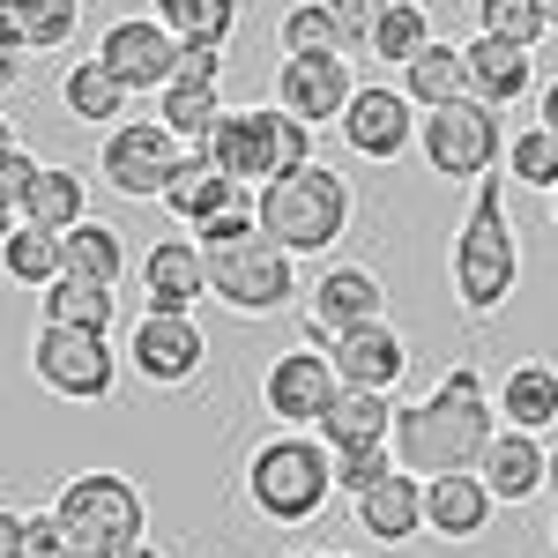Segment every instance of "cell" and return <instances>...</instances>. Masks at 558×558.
Returning a JSON list of instances; mask_svg holds the SVG:
<instances>
[{"instance_id":"obj_25","label":"cell","mask_w":558,"mask_h":558,"mask_svg":"<svg viewBox=\"0 0 558 558\" xmlns=\"http://www.w3.org/2000/svg\"><path fill=\"white\" fill-rule=\"evenodd\" d=\"M395 410H402V402L380 395V387H343L336 410H328L313 432H320L328 447H380V439H395Z\"/></svg>"},{"instance_id":"obj_19","label":"cell","mask_w":558,"mask_h":558,"mask_svg":"<svg viewBox=\"0 0 558 558\" xmlns=\"http://www.w3.org/2000/svg\"><path fill=\"white\" fill-rule=\"evenodd\" d=\"M544 470H551L544 432H514V425H499V439H492V447H484V462H476L484 492H492L499 507H529V499L544 492Z\"/></svg>"},{"instance_id":"obj_23","label":"cell","mask_w":558,"mask_h":558,"mask_svg":"<svg viewBox=\"0 0 558 558\" xmlns=\"http://www.w3.org/2000/svg\"><path fill=\"white\" fill-rule=\"evenodd\" d=\"M239 194H254V186H239V179H223V165H216L209 149H186V165H179V179L165 186V209L179 216V231H202L209 216H223Z\"/></svg>"},{"instance_id":"obj_29","label":"cell","mask_w":558,"mask_h":558,"mask_svg":"<svg viewBox=\"0 0 558 558\" xmlns=\"http://www.w3.org/2000/svg\"><path fill=\"white\" fill-rule=\"evenodd\" d=\"M0 268H8V283L45 291V283L68 276V246H60V231H45V223H15V239L0 246Z\"/></svg>"},{"instance_id":"obj_49","label":"cell","mask_w":558,"mask_h":558,"mask_svg":"<svg viewBox=\"0 0 558 558\" xmlns=\"http://www.w3.org/2000/svg\"><path fill=\"white\" fill-rule=\"evenodd\" d=\"M544 492L558 499V447H551V470H544Z\"/></svg>"},{"instance_id":"obj_18","label":"cell","mask_w":558,"mask_h":558,"mask_svg":"<svg viewBox=\"0 0 558 558\" xmlns=\"http://www.w3.org/2000/svg\"><path fill=\"white\" fill-rule=\"evenodd\" d=\"M499 514V499L484 492L476 470H447V476H425V529L439 544H476Z\"/></svg>"},{"instance_id":"obj_51","label":"cell","mask_w":558,"mask_h":558,"mask_svg":"<svg viewBox=\"0 0 558 558\" xmlns=\"http://www.w3.org/2000/svg\"><path fill=\"white\" fill-rule=\"evenodd\" d=\"M544 15H551V31H558V0H544Z\"/></svg>"},{"instance_id":"obj_55","label":"cell","mask_w":558,"mask_h":558,"mask_svg":"<svg viewBox=\"0 0 558 558\" xmlns=\"http://www.w3.org/2000/svg\"><path fill=\"white\" fill-rule=\"evenodd\" d=\"M551 216H558V194H551Z\"/></svg>"},{"instance_id":"obj_38","label":"cell","mask_w":558,"mask_h":558,"mask_svg":"<svg viewBox=\"0 0 558 558\" xmlns=\"http://www.w3.org/2000/svg\"><path fill=\"white\" fill-rule=\"evenodd\" d=\"M476 31L514 38V45H536L544 31H551V15H544V0H476Z\"/></svg>"},{"instance_id":"obj_37","label":"cell","mask_w":558,"mask_h":558,"mask_svg":"<svg viewBox=\"0 0 558 558\" xmlns=\"http://www.w3.org/2000/svg\"><path fill=\"white\" fill-rule=\"evenodd\" d=\"M276 45L283 52H343V31H336L328 0H291L283 23H276Z\"/></svg>"},{"instance_id":"obj_17","label":"cell","mask_w":558,"mask_h":558,"mask_svg":"<svg viewBox=\"0 0 558 558\" xmlns=\"http://www.w3.org/2000/svg\"><path fill=\"white\" fill-rule=\"evenodd\" d=\"M202 299H209V254H202V239L194 231L157 239L142 254V313H194Z\"/></svg>"},{"instance_id":"obj_1","label":"cell","mask_w":558,"mask_h":558,"mask_svg":"<svg viewBox=\"0 0 558 558\" xmlns=\"http://www.w3.org/2000/svg\"><path fill=\"white\" fill-rule=\"evenodd\" d=\"M492 439H499V395H484V373L476 365H454L425 402H402L395 410V462L410 476L476 470Z\"/></svg>"},{"instance_id":"obj_44","label":"cell","mask_w":558,"mask_h":558,"mask_svg":"<svg viewBox=\"0 0 558 558\" xmlns=\"http://www.w3.org/2000/svg\"><path fill=\"white\" fill-rule=\"evenodd\" d=\"M38 157H31V149H15V157H8V165H0V194H8V202H15V209H23V194H31V186H38Z\"/></svg>"},{"instance_id":"obj_10","label":"cell","mask_w":558,"mask_h":558,"mask_svg":"<svg viewBox=\"0 0 558 558\" xmlns=\"http://www.w3.org/2000/svg\"><path fill=\"white\" fill-rule=\"evenodd\" d=\"M179 165H186V142L165 120H120V128H105V149H97L105 186L128 194V202H165Z\"/></svg>"},{"instance_id":"obj_12","label":"cell","mask_w":558,"mask_h":558,"mask_svg":"<svg viewBox=\"0 0 558 558\" xmlns=\"http://www.w3.org/2000/svg\"><path fill=\"white\" fill-rule=\"evenodd\" d=\"M209 365V336L194 313H142L128 328V373L149 387H186Z\"/></svg>"},{"instance_id":"obj_6","label":"cell","mask_w":558,"mask_h":558,"mask_svg":"<svg viewBox=\"0 0 558 558\" xmlns=\"http://www.w3.org/2000/svg\"><path fill=\"white\" fill-rule=\"evenodd\" d=\"M260 202V231L283 246V254H328L350 231V179L328 165H305L291 179H268L254 194Z\"/></svg>"},{"instance_id":"obj_14","label":"cell","mask_w":558,"mask_h":558,"mask_svg":"<svg viewBox=\"0 0 558 558\" xmlns=\"http://www.w3.org/2000/svg\"><path fill=\"white\" fill-rule=\"evenodd\" d=\"M350 157H365V165H395V157H410L417 149V105L402 97V83H357L350 97L343 128Z\"/></svg>"},{"instance_id":"obj_5","label":"cell","mask_w":558,"mask_h":558,"mask_svg":"<svg viewBox=\"0 0 558 558\" xmlns=\"http://www.w3.org/2000/svg\"><path fill=\"white\" fill-rule=\"evenodd\" d=\"M209 157L223 165V179L239 186H268V179H291L313 165V128L283 105H246V112H223L209 134Z\"/></svg>"},{"instance_id":"obj_32","label":"cell","mask_w":558,"mask_h":558,"mask_svg":"<svg viewBox=\"0 0 558 558\" xmlns=\"http://www.w3.org/2000/svg\"><path fill=\"white\" fill-rule=\"evenodd\" d=\"M60 246H68V276H97V283L128 276V239L112 223H97V216H83L75 231H60Z\"/></svg>"},{"instance_id":"obj_33","label":"cell","mask_w":558,"mask_h":558,"mask_svg":"<svg viewBox=\"0 0 558 558\" xmlns=\"http://www.w3.org/2000/svg\"><path fill=\"white\" fill-rule=\"evenodd\" d=\"M149 15H157L179 45H223L239 31V0H149Z\"/></svg>"},{"instance_id":"obj_3","label":"cell","mask_w":558,"mask_h":558,"mask_svg":"<svg viewBox=\"0 0 558 558\" xmlns=\"http://www.w3.org/2000/svg\"><path fill=\"white\" fill-rule=\"evenodd\" d=\"M246 499L260 521L276 529H299L336 499V454L320 432H276L246 454Z\"/></svg>"},{"instance_id":"obj_22","label":"cell","mask_w":558,"mask_h":558,"mask_svg":"<svg viewBox=\"0 0 558 558\" xmlns=\"http://www.w3.org/2000/svg\"><path fill=\"white\" fill-rule=\"evenodd\" d=\"M350 507H357V529H365L373 544H410V536L425 529V476L387 470L380 484H373V492H357Z\"/></svg>"},{"instance_id":"obj_45","label":"cell","mask_w":558,"mask_h":558,"mask_svg":"<svg viewBox=\"0 0 558 558\" xmlns=\"http://www.w3.org/2000/svg\"><path fill=\"white\" fill-rule=\"evenodd\" d=\"M23 544H31V514L0 507V558H23Z\"/></svg>"},{"instance_id":"obj_21","label":"cell","mask_w":558,"mask_h":558,"mask_svg":"<svg viewBox=\"0 0 558 558\" xmlns=\"http://www.w3.org/2000/svg\"><path fill=\"white\" fill-rule=\"evenodd\" d=\"M328 350H336L343 387H380V395H395V387H402V373H410V343H402L387 320H365V328L336 336Z\"/></svg>"},{"instance_id":"obj_15","label":"cell","mask_w":558,"mask_h":558,"mask_svg":"<svg viewBox=\"0 0 558 558\" xmlns=\"http://www.w3.org/2000/svg\"><path fill=\"white\" fill-rule=\"evenodd\" d=\"M365 320H387V283L365 268V260H336V268H320L313 291H305V328H313L320 343H336V336L365 328Z\"/></svg>"},{"instance_id":"obj_35","label":"cell","mask_w":558,"mask_h":558,"mask_svg":"<svg viewBox=\"0 0 558 558\" xmlns=\"http://www.w3.org/2000/svg\"><path fill=\"white\" fill-rule=\"evenodd\" d=\"M432 45V15H425V0H395L380 15V31H373V52L365 60H387V68H410L417 52Z\"/></svg>"},{"instance_id":"obj_41","label":"cell","mask_w":558,"mask_h":558,"mask_svg":"<svg viewBox=\"0 0 558 558\" xmlns=\"http://www.w3.org/2000/svg\"><path fill=\"white\" fill-rule=\"evenodd\" d=\"M172 83H223V45H179V75Z\"/></svg>"},{"instance_id":"obj_31","label":"cell","mask_w":558,"mask_h":558,"mask_svg":"<svg viewBox=\"0 0 558 558\" xmlns=\"http://www.w3.org/2000/svg\"><path fill=\"white\" fill-rule=\"evenodd\" d=\"M157 120H165L186 149H209L216 120H223V97H216L209 83H165L157 89Z\"/></svg>"},{"instance_id":"obj_2","label":"cell","mask_w":558,"mask_h":558,"mask_svg":"<svg viewBox=\"0 0 558 558\" xmlns=\"http://www.w3.org/2000/svg\"><path fill=\"white\" fill-rule=\"evenodd\" d=\"M521 283V246H514V216H507V179H476L470 216L454 231V299L462 313H499Z\"/></svg>"},{"instance_id":"obj_39","label":"cell","mask_w":558,"mask_h":558,"mask_svg":"<svg viewBox=\"0 0 558 558\" xmlns=\"http://www.w3.org/2000/svg\"><path fill=\"white\" fill-rule=\"evenodd\" d=\"M328 454H336V492H350V499L373 492L387 470H402L395 462V439H380V447H328Z\"/></svg>"},{"instance_id":"obj_8","label":"cell","mask_w":558,"mask_h":558,"mask_svg":"<svg viewBox=\"0 0 558 558\" xmlns=\"http://www.w3.org/2000/svg\"><path fill=\"white\" fill-rule=\"evenodd\" d=\"M209 254V299H223L246 320H268L299 299V254H283L268 231H246L231 246H202Z\"/></svg>"},{"instance_id":"obj_27","label":"cell","mask_w":558,"mask_h":558,"mask_svg":"<svg viewBox=\"0 0 558 558\" xmlns=\"http://www.w3.org/2000/svg\"><path fill=\"white\" fill-rule=\"evenodd\" d=\"M38 313L52 328H97V336H112V320H120V283H97V276H60V283H45Z\"/></svg>"},{"instance_id":"obj_54","label":"cell","mask_w":558,"mask_h":558,"mask_svg":"<svg viewBox=\"0 0 558 558\" xmlns=\"http://www.w3.org/2000/svg\"><path fill=\"white\" fill-rule=\"evenodd\" d=\"M320 558H350V551H320Z\"/></svg>"},{"instance_id":"obj_30","label":"cell","mask_w":558,"mask_h":558,"mask_svg":"<svg viewBox=\"0 0 558 558\" xmlns=\"http://www.w3.org/2000/svg\"><path fill=\"white\" fill-rule=\"evenodd\" d=\"M89 216V186L83 172H68V165H45L38 186L23 194V223H45V231H75Z\"/></svg>"},{"instance_id":"obj_34","label":"cell","mask_w":558,"mask_h":558,"mask_svg":"<svg viewBox=\"0 0 558 558\" xmlns=\"http://www.w3.org/2000/svg\"><path fill=\"white\" fill-rule=\"evenodd\" d=\"M0 15L23 31L31 52H68L75 23H83V0H0Z\"/></svg>"},{"instance_id":"obj_40","label":"cell","mask_w":558,"mask_h":558,"mask_svg":"<svg viewBox=\"0 0 558 558\" xmlns=\"http://www.w3.org/2000/svg\"><path fill=\"white\" fill-rule=\"evenodd\" d=\"M395 0H328V15H336V31H343V60H365L373 52V31H380V15Z\"/></svg>"},{"instance_id":"obj_20","label":"cell","mask_w":558,"mask_h":558,"mask_svg":"<svg viewBox=\"0 0 558 558\" xmlns=\"http://www.w3.org/2000/svg\"><path fill=\"white\" fill-rule=\"evenodd\" d=\"M536 45H514V38H492V31H476L470 45H462V60H470V97H484V105H521L529 89H536V60H529Z\"/></svg>"},{"instance_id":"obj_7","label":"cell","mask_w":558,"mask_h":558,"mask_svg":"<svg viewBox=\"0 0 558 558\" xmlns=\"http://www.w3.org/2000/svg\"><path fill=\"white\" fill-rule=\"evenodd\" d=\"M417 149H425V172L476 186V179H492L507 165V120L484 97H454V105H432L417 120Z\"/></svg>"},{"instance_id":"obj_42","label":"cell","mask_w":558,"mask_h":558,"mask_svg":"<svg viewBox=\"0 0 558 558\" xmlns=\"http://www.w3.org/2000/svg\"><path fill=\"white\" fill-rule=\"evenodd\" d=\"M23 558H75V544H68V529H60V514L45 507V514H31V544H23Z\"/></svg>"},{"instance_id":"obj_11","label":"cell","mask_w":558,"mask_h":558,"mask_svg":"<svg viewBox=\"0 0 558 558\" xmlns=\"http://www.w3.org/2000/svg\"><path fill=\"white\" fill-rule=\"evenodd\" d=\"M31 373H38L60 402H105L120 387V357L97 328H52L45 320L38 343H31Z\"/></svg>"},{"instance_id":"obj_16","label":"cell","mask_w":558,"mask_h":558,"mask_svg":"<svg viewBox=\"0 0 558 558\" xmlns=\"http://www.w3.org/2000/svg\"><path fill=\"white\" fill-rule=\"evenodd\" d=\"M97 60H112V75L142 97V89H165L179 75V38L157 15H120V23L97 38Z\"/></svg>"},{"instance_id":"obj_43","label":"cell","mask_w":558,"mask_h":558,"mask_svg":"<svg viewBox=\"0 0 558 558\" xmlns=\"http://www.w3.org/2000/svg\"><path fill=\"white\" fill-rule=\"evenodd\" d=\"M23 68H31V45H23V31H15V23L0 15V97L23 83Z\"/></svg>"},{"instance_id":"obj_28","label":"cell","mask_w":558,"mask_h":558,"mask_svg":"<svg viewBox=\"0 0 558 558\" xmlns=\"http://www.w3.org/2000/svg\"><path fill=\"white\" fill-rule=\"evenodd\" d=\"M402 97L417 105V112H432V105H454V97H470V60H462V45L432 38L410 68H402Z\"/></svg>"},{"instance_id":"obj_46","label":"cell","mask_w":558,"mask_h":558,"mask_svg":"<svg viewBox=\"0 0 558 558\" xmlns=\"http://www.w3.org/2000/svg\"><path fill=\"white\" fill-rule=\"evenodd\" d=\"M536 128H551V134H558V75L544 83V97H536Z\"/></svg>"},{"instance_id":"obj_47","label":"cell","mask_w":558,"mask_h":558,"mask_svg":"<svg viewBox=\"0 0 558 558\" xmlns=\"http://www.w3.org/2000/svg\"><path fill=\"white\" fill-rule=\"evenodd\" d=\"M15 223H23V209H15V202H8V194H0V246H8V239H15Z\"/></svg>"},{"instance_id":"obj_13","label":"cell","mask_w":558,"mask_h":558,"mask_svg":"<svg viewBox=\"0 0 558 558\" xmlns=\"http://www.w3.org/2000/svg\"><path fill=\"white\" fill-rule=\"evenodd\" d=\"M350 97H357V75H350L343 52H283V68H276V105L299 112L313 134L343 128Z\"/></svg>"},{"instance_id":"obj_4","label":"cell","mask_w":558,"mask_h":558,"mask_svg":"<svg viewBox=\"0 0 558 558\" xmlns=\"http://www.w3.org/2000/svg\"><path fill=\"white\" fill-rule=\"evenodd\" d=\"M52 514L68 529V544L75 558H120L134 551L142 536H149V499H142V484L120 470H83L60 484V499H52Z\"/></svg>"},{"instance_id":"obj_26","label":"cell","mask_w":558,"mask_h":558,"mask_svg":"<svg viewBox=\"0 0 558 558\" xmlns=\"http://www.w3.org/2000/svg\"><path fill=\"white\" fill-rule=\"evenodd\" d=\"M499 425H514V432H551L558 425V365L521 357L514 373L499 380Z\"/></svg>"},{"instance_id":"obj_9","label":"cell","mask_w":558,"mask_h":558,"mask_svg":"<svg viewBox=\"0 0 558 558\" xmlns=\"http://www.w3.org/2000/svg\"><path fill=\"white\" fill-rule=\"evenodd\" d=\"M343 395V373H336V350L328 343H291L268 357L260 373V410L276 417L283 432H313Z\"/></svg>"},{"instance_id":"obj_48","label":"cell","mask_w":558,"mask_h":558,"mask_svg":"<svg viewBox=\"0 0 558 558\" xmlns=\"http://www.w3.org/2000/svg\"><path fill=\"white\" fill-rule=\"evenodd\" d=\"M15 149H23V142H15V120H8V112H0V165H8V157H15Z\"/></svg>"},{"instance_id":"obj_52","label":"cell","mask_w":558,"mask_h":558,"mask_svg":"<svg viewBox=\"0 0 558 558\" xmlns=\"http://www.w3.org/2000/svg\"><path fill=\"white\" fill-rule=\"evenodd\" d=\"M551 551H558V521H551Z\"/></svg>"},{"instance_id":"obj_50","label":"cell","mask_w":558,"mask_h":558,"mask_svg":"<svg viewBox=\"0 0 558 558\" xmlns=\"http://www.w3.org/2000/svg\"><path fill=\"white\" fill-rule=\"evenodd\" d=\"M120 558H165V551H157V544H134V551H120Z\"/></svg>"},{"instance_id":"obj_24","label":"cell","mask_w":558,"mask_h":558,"mask_svg":"<svg viewBox=\"0 0 558 558\" xmlns=\"http://www.w3.org/2000/svg\"><path fill=\"white\" fill-rule=\"evenodd\" d=\"M60 105H68V120H83V128H120L134 105V89L112 75V60H68L60 68Z\"/></svg>"},{"instance_id":"obj_36","label":"cell","mask_w":558,"mask_h":558,"mask_svg":"<svg viewBox=\"0 0 558 558\" xmlns=\"http://www.w3.org/2000/svg\"><path fill=\"white\" fill-rule=\"evenodd\" d=\"M507 179L536 186V194H558V134H551V128L507 134Z\"/></svg>"},{"instance_id":"obj_53","label":"cell","mask_w":558,"mask_h":558,"mask_svg":"<svg viewBox=\"0 0 558 558\" xmlns=\"http://www.w3.org/2000/svg\"><path fill=\"white\" fill-rule=\"evenodd\" d=\"M283 558H313V551H283Z\"/></svg>"}]
</instances>
